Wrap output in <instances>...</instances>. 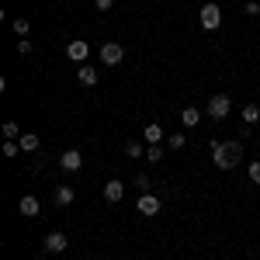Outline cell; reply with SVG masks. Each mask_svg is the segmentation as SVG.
I'll return each instance as SVG.
<instances>
[{
  "label": "cell",
  "mask_w": 260,
  "mask_h": 260,
  "mask_svg": "<svg viewBox=\"0 0 260 260\" xmlns=\"http://www.w3.org/2000/svg\"><path fill=\"white\" fill-rule=\"evenodd\" d=\"M212 160H215L219 170H233V167H240V160H243V146L236 139L233 142H215L212 139Z\"/></svg>",
  "instance_id": "1"
},
{
  "label": "cell",
  "mask_w": 260,
  "mask_h": 260,
  "mask_svg": "<svg viewBox=\"0 0 260 260\" xmlns=\"http://www.w3.org/2000/svg\"><path fill=\"white\" fill-rule=\"evenodd\" d=\"M229 111H233V101H229V94H212V101L205 104V115H208V118H215V121H222Z\"/></svg>",
  "instance_id": "2"
},
{
  "label": "cell",
  "mask_w": 260,
  "mask_h": 260,
  "mask_svg": "<svg viewBox=\"0 0 260 260\" xmlns=\"http://www.w3.org/2000/svg\"><path fill=\"white\" fill-rule=\"evenodd\" d=\"M198 21H201V28H205V31H215V28L222 24V11H219V4H205V7L198 11Z\"/></svg>",
  "instance_id": "3"
},
{
  "label": "cell",
  "mask_w": 260,
  "mask_h": 260,
  "mask_svg": "<svg viewBox=\"0 0 260 260\" xmlns=\"http://www.w3.org/2000/svg\"><path fill=\"white\" fill-rule=\"evenodd\" d=\"M121 59H125V49H121L118 42H104L101 45V62L104 66H118Z\"/></svg>",
  "instance_id": "4"
},
{
  "label": "cell",
  "mask_w": 260,
  "mask_h": 260,
  "mask_svg": "<svg viewBox=\"0 0 260 260\" xmlns=\"http://www.w3.org/2000/svg\"><path fill=\"white\" fill-rule=\"evenodd\" d=\"M59 167L66 170V174H77V170L83 167V156H80V149H66V153L59 156Z\"/></svg>",
  "instance_id": "5"
},
{
  "label": "cell",
  "mask_w": 260,
  "mask_h": 260,
  "mask_svg": "<svg viewBox=\"0 0 260 260\" xmlns=\"http://www.w3.org/2000/svg\"><path fill=\"white\" fill-rule=\"evenodd\" d=\"M18 212H21V215H24V219H35V215H39V212H42L39 198H35V194H24V198L18 201Z\"/></svg>",
  "instance_id": "6"
},
{
  "label": "cell",
  "mask_w": 260,
  "mask_h": 260,
  "mask_svg": "<svg viewBox=\"0 0 260 260\" xmlns=\"http://www.w3.org/2000/svg\"><path fill=\"white\" fill-rule=\"evenodd\" d=\"M121 198H125V184H121V180H108V184H104V201H108V205H118Z\"/></svg>",
  "instance_id": "7"
},
{
  "label": "cell",
  "mask_w": 260,
  "mask_h": 260,
  "mask_svg": "<svg viewBox=\"0 0 260 260\" xmlns=\"http://www.w3.org/2000/svg\"><path fill=\"white\" fill-rule=\"evenodd\" d=\"M87 52H90V45H87L83 39H77V42L66 45V59H73V62H83V59H87Z\"/></svg>",
  "instance_id": "8"
},
{
  "label": "cell",
  "mask_w": 260,
  "mask_h": 260,
  "mask_svg": "<svg viewBox=\"0 0 260 260\" xmlns=\"http://www.w3.org/2000/svg\"><path fill=\"white\" fill-rule=\"evenodd\" d=\"M66 246H70L66 233H49V236H45V253H62Z\"/></svg>",
  "instance_id": "9"
},
{
  "label": "cell",
  "mask_w": 260,
  "mask_h": 260,
  "mask_svg": "<svg viewBox=\"0 0 260 260\" xmlns=\"http://www.w3.org/2000/svg\"><path fill=\"white\" fill-rule=\"evenodd\" d=\"M139 215H160V198L146 191V194L139 198Z\"/></svg>",
  "instance_id": "10"
},
{
  "label": "cell",
  "mask_w": 260,
  "mask_h": 260,
  "mask_svg": "<svg viewBox=\"0 0 260 260\" xmlns=\"http://www.w3.org/2000/svg\"><path fill=\"white\" fill-rule=\"evenodd\" d=\"M73 201H77V187H70V184H59V187H56V205H59V208H70Z\"/></svg>",
  "instance_id": "11"
},
{
  "label": "cell",
  "mask_w": 260,
  "mask_h": 260,
  "mask_svg": "<svg viewBox=\"0 0 260 260\" xmlns=\"http://www.w3.org/2000/svg\"><path fill=\"white\" fill-rule=\"evenodd\" d=\"M198 121H201V108H194V104H187V108L180 111V125H184V128H194Z\"/></svg>",
  "instance_id": "12"
},
{
  "label": "cell",
  "mask_w": 260,
  "mask_h": 260,
  "mask_svg": "<svg viewBox=\"0 0 260 260\" xmlns=\"http://www.w3.org/2000/svg\"><path fill=\"white\" fill-rule=\"evenodd\" d=\"M160 139H163V128H160V125H156V121L142 128V142H146V146H156V142H160Z\"/></svg>",
  "instance_id": "13"
},
{
  "label": "cell",
  "mask_w": 260,
  "mask_h": 260,
  "mask_svg": "<svg viewBox=\"0 0 260 260\" xmlns=\"http://www.w3.org/2000/svg\"><path fill=\"white\" fill-rule=\"evenodd\" d=\"M77 80H80L83 87H94V83H98V70H94V66H87V62H83L80 70H77Z\"/></svg>",
  "instance_id": "14"
},
{
  "label": "cell",
  "mask_w": 260,
  "mask_h": 260,
  "mask_svg": "<svg viewBox=\"0 0 260 260\" xmlns=\"http://www.w3.org/2000/svg\"><path fill=\"white\" fill-rule=\"evenodd\" d=\"M18 146H21V153H35V149L42 146V139L35 136V132H24V136L18 139Z\"/></svg>",
  "instance_id": "15"
},
{
  "label": "cell",
  "mask_w": 260,
  "mask_h": 260,
  "mask_svg": "<svg viewBox=\"0 0 260 260\" xmlns=\"http://www.w3.org/2000/svg\"><path fill=\"white\" fill-rule=\"evenodd\" d=\"M146 149H149V146H142L139 139H128V142H125V156H132V160L146 156Z\"/></svg>",
  "instance_id": "16"
},
{
  "label": "cell",
  "mask_w": 260,
  "mask_h": 260,
  "mask_svg": "<svg viewBox=\"0 0 260 260\" xmlns=\"http://www.w3.org/2000/svg\"><path fill=\"white\" fill-rule=\"evenodd\" d=\"M243 121H246V125H257L260 121V108L257 104H243Z\"/></svg>",
  "instance_id": "17"
},
{
  "label": "cell",
  "mask_w": 260,
  "mask_h": 260,
  "mask_svg": "<svg viewBox=\"0 0 260 260\" xmlns=\"http://www.w3.org/2000/svg\"><path fill=\"white\" fill-rule=\"evenodd\" d=\"M0 132H4V139H21V136H24V132L18 128V121H4V128H0Z\"/></svg>",
  "instance_id": "18"
},
{
  "label": "cell",
  "mask_w": 260,
  "mask_h": 260,
  "mask_svg": "<svg viewBox=\"0 0 260 260\" xmlns=\"http://www.w3.org/2000/svg\"><path fill=\"white\" fill-rule=\"evenodd\" d=\"M11 28H14V35H18V39H28V28H31V21L18 18V21H11Z\"/></svg>",
  "instance_id": "19"
},
{
  "label": "cell",
  "mask_w": 260,
  "mask_h": 260,
  "mask_svg": "<svg viewBox=\"0 0 260 260\" xmlns=\"http://www.w3.org/2000/svg\"><path fill=\"white\" fill-rule=\"evenodd\" d=\"M184 142H187V136H184V132H174V136L167 139V146H170V149H184Z\"/></svg>",
  "instance_id": "20"
},
{
  "label": "cell",
  "mask_w": 260,
  "mask_h": 260,
  "mask_svg": "<svg viewBox=\"0 0 260 260\" xmlns=\"http://www.w3.org/2000/svg\"><path fill=\"white\" fill-rule=\"evenodd\" d=\"M18 153H21V146H18L14 139H7V142H4V156H7V160H14Z\"/></svg>",
  "instance_id": "21"
},
{
  "label": "cell",
  "mask_w": 260,
  "mask_h": 260,
  "mask_svg": "<svg viewBox=\"0 0 260 260\" xmlns=\"http://www.w3.org/2000/svg\"><path fill=\"white\" fill-rule=\"evenodd\" d=\"M146 160H149V163H160L163 160V149H160V146H149V149H146Z\"/></svg>",
  "instance_id": "22"
},
{
  "label": "cell",
  "mask_w": 260,
  "mask_h": 260,
  "mask_svg": "<svg viewBox=\"0 0 260 260\" xmlns=\"http://www.w3.org/2000/svg\"><path fill=\"white\" fill-rule=\"evenodd\" d=\"M250 180H253V184H260V160L250 163Z\"/></svg>",
  "instance_id": "23"
},
{
  "label": "cell",
  "mask_w": 260,
  "mask_h": 260,
  "mask_svg": "<svg viewBox=\"0 0 260 260\" xmlns=\"http://www.w3.org/2000/svg\"><path fill=\"white\" fill-rule=\"evenodd\" d=\"M31 49H35V45H31V42H28V39H18V52H21V56H28Z\"/></svg>",
  "instance_id": "24"
},
{
  "label": "cell",
  "mask_w": 260,
  "mask_h": 260,
  "mask_svg": "<svg viewBox=\"0 0 260 260\" xmlns=\"http://www.w3.org/2000/svg\"><path fill=\"white\" fill-rule=\"evenodd\" d=\"M246 14H250V18H257V14H260V4H257V0H246Z\"/></svg>",
  "instance_id": "25"
},
{
  "label": "cell",
  "mask_w": 260,
  "mask_h": 260,
  "mask_svg": "<svg viewBox=\"0 0 260 260\" xmlns=\"http://www.w3.org/2000/svg\"><path fill=\"white\" fill-rule=\"evenodd\" d=\"M136 187H139V191H149V177L139 174V177H136Z\"/></svg>",
  "instance_id": "26"
},
{
  "label": "cell",
  "mask_w": 260,
  "mask_h": 260,
  "mask_svg": "<svg viewBox=\"0 0 260 260\" xmlns=\"http://www.w3.org/2000/svg\"><path fill=\"white\" fill-rule=\"evenodd\" d=\"M94 7H98V11H111V7H115V0H94Z\"/></svg>",
  "instance_id": "27"
},
{
  "label": "cell",
  "mask_w": 260,
  "mask_h": 260,
  "mask_svg": "<svg viewBox=\"0 0 260 260\" xmlns=\"http://www.w3.org/2000/svg\"><path fill=\"white\" fill-rule=\"evenodd\" d=\"M257 80H260V73H257Z\"/></svg>",
  "instance_id": "28"
}]
</instances>
